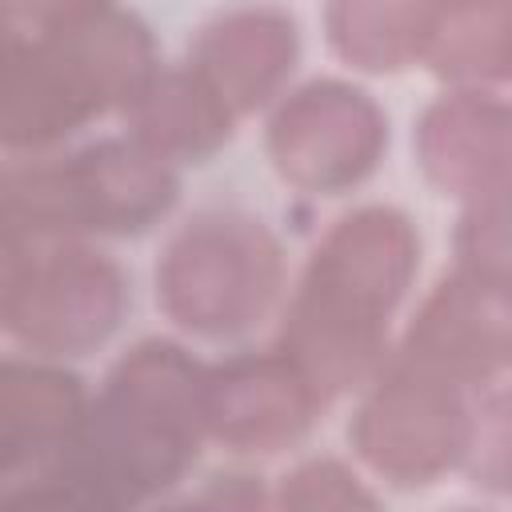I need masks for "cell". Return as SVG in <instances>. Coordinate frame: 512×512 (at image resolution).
<instances>
[{"label":"cell","instance_id":"cell-5","mask_svg":"<svg viewBox=\"0 0 512 512\" xmlns=\"http://www.w3.org/2000/svg\"><path fill=\"white\" fill-rule=\"evenodd\" d=\"M288 256L272 224L236 204L180 220L156 252L152 300L168 328L200 344H240L288 296Z\"/></svg>","mask_w":512,"mask_h":512},{"label":"cell","instance_id":"cell-6","mask_svg":"<svg viewBox=\"0 0 512 512\" xmlns=\"http://www.w3.org/2000/svg\"><path fill=\"white\" fill-rule=\"evenodd\" d=\"M128 272L96 240L0 232V332L48 360H84L124 324Z\"/></svg>","mask_w":512,"mask_h":512},{"label":"cell","instance_id":"cell-2","mask_svg":"<svg viewBox=\"0 0 512 512\" xmlns=\"http://www.w3.org/2000/svg\"><path fill=\"white\" fill-rule=\"evenodd\" d=\"M420 228L396 204L340 212L308 248L272 344H280L336 404L356 396L392 356L396 320L420 276Z\"/></svg>","mask_w":512,"mask_h":512},{"label":"cell","instance_id":"cell-13","mask_svg":"<svg viewBox=\"0 0 512 512\" xmlns=\"http://www.w3.org/2000/svg\"><path fill=\"white\" fill-rule=\"evenodd\" d=\"M92 388L68 360L4 356L0 364V496H24L76 440Z\"/></svg>","mask_w":512,"mask_h":512},{"label":"cell","instance_id":"cell-15","mask_svg":"<svg viewBox=\"0 0 512 512\" xmlns=\"http://www.w3.org/2000/svg\"><path fill=\"white\" fill-rule=\"evenodd\" d=\"M440 24L436 0H324L320 28L328 52L360 76H400L424 68Z\"/></svg>","mask_w":512,"mask_h":512},{"label":"cell","instance_id":"cell-16","mask_svg":"<svg viewBox=\"0 0 512 512\" xmlns=\"http://www.w3.org/2000/svg\"><path fill=\"white\" fill-rule=\"evenodd\" d=\"M424 68L440 80V88L512 92V0L444 8Z\"/></svg>","mask_w":512,"mask_h":512},{"label":"cell","instance_id":"cell-20","mask_svg":"<svg viewBox=\"0 0 512 512\" xmlns=\"http://www.w3.org/2000/svg\"><path fill=\"white\" fill-rule=\"evenodd\" d=\"M116 0H0L4 8V32H52L76 20H88L104 8H112Z\"/></svg>","mask_w":512,"mask_h":512},{"label":"cell","instance_id":"cell-14","mask_svg":"<svg viewBox=\"0 0 512 512\" xmlns=\"http://www.w3.org/2000/svg\"><path fill=\"white\" fill-rule=\"evenodd\" d=\"M236 124L232 108L196 76L188 60H164L120 116V132L172 168L208 164L232 144Z\"/></svg>","mask_w":512,"mask_h":512},{"label":"cell","instance_id":"cell-10","mask_svg":"<svg viewBox=\"0 0 512 512\" xmlns=\"http://www.w3.org/2000/svg\"><path fill=\"white\" fill-rule=\"evenodd\" d=\"M392 356L456 384L484 392L512 376V288L452 264L420 296Z\"/></svg>","mask_w":512,"mask_h":512},{"label":"cell","instance_id":"cell-1","mask_svg":"<svg viewBox=\"0 0 512 512\" xmlns=\"http://www.w3.org/2000/svg\"><path fill=\"white\" fill-rule=\"evenodd\" d=\"M200 360L176 336H140L92 388L84 424L24 504L124 512L172 496L208 448Z\"/></svg>","mask_w":512,"mask_h":512},{"label":"cell","instance_id":"cell-4","mask_svg":"<svg viewBox=\"0 0 512 512\" xmlns=\"http://www.w3.org/2000/svg\"><path fill=\"white\" fill-rule=\"evenodd\" d=\"M180 204V168L128 132L96 136L40 156H8L0 180V232L136 240Z\"/></svg>","mask_w":512,"mask_h":512},{"label":"cell","instance_id":"cell-12","mask_svg":"<svg viewBox=\"0 0 512 512\" xmlns=\"http://www.w3.org/2000/svg\"><path fill=\"white\" fill-rule=\"evenodd\" d=\"M300 56V20L284 4L264 0L232 4L208 16L184 52L196 76L232 108L236 120L264 116L296 84Z\"/></svg>","mask_w":512,"mask_h":512},{"label":"cell","instance_id":"cell-7","mask_svg":"<svg viewBox=\"0 0 512 512\" xmlns=\"http://www.w3.org/2000/svg\"><path fill=\"white\" fill-rule=\"evenodd\" d=\"M352 400L348 448L372 484L392 492H428L448 476H460L472 440L476 392L388 356V364Z\"/></svg>","mask_w":512,"mask_h":512},{"label":"cell","instance_id":"cell-11","mask_svg":"<svg viewBox=\"0 0 512 512\" xmlns=\"http://www.w3.org/2000/svg\"><path fill=\"white\" fill-rule=\"evenodd\" d=\"M412 160L424 184L472 204L512 184V92L440 88L412 120Z\"/></svg>","mask_w":512,"mask_h":512},{"label":"cell","instance_id":"cell-19","mask_svg":"<svg viewBox=\"0 0 512 512\" xmlns=\"http://www.w3.org/2000/svg\"><path fill=\"white\" fill-rule=\"evenodd\" d=\"M452 264H464L512 288V184L460 204V216L452 224Z\"/></svg>","mask_w":512,"mask_h":512},{"label":"cell","instance_id":"cell-17","mask_svg":"<svg viewBox=\"0 0 512 512\" xmlns=\"http://www.w3.org/2000/svg\"><path fill=\"white\" fill-rule=\"evenodd\" d=\"M460 476L480 496L512 500V376L476 392L472 440Z\"/></svg>","mask_w":512,"mask_h":512},{"label":"cell","instance_id":"cell-18","mask_svg":"<svg viewBox=\"0 0 512 512\" xmlns=\"http://www.w3.org/2000/svg\"><path fill=\"white\" fill-rule=\"evenodd\" d=\"M380 496L384 492L372 488V476L340 456H304L272 484V508H372Z\"/></svg>","mask_w":512,"mask_h":512},{"label":"cell","instance_id":"cell-9","mask_svg":"<svg viewBox=\"0 0 512 512\" xmlns=\"http://www.w3.org/2000/svg\"><path fill=\"white\" fill-rule=\"evenodd\" d=\"M328 408L332 400L280 344L208 360V444L236 460H272L280 452L300 448Z\"/></svg>","mask_w":512,"mask_h":512},{"label":"cell","instance_id":"cell-3","mask_svg":"<svg viewBox=\"0 0 512 512\" xmlns=\"http://www.w3.org/2000/svg\"><path fill=\"white\" fill-rule=\"evenodd\" d=\"M148 20L112 4L52 32H4L0 144L8 156L68 148L108 116H124L132 96L160 68Z\"/></svg>","mask_w":512,"mask_h":512},{"label":"cell","instance_id":"cell-21","mask_svg":"<svg viewBox=\"0 0 512 512\" xmlns=\"http://www.w3.org/2000/svg\"><path fill=\"white\" fill-rule=\"evenodd\" d=\"M436 4H440V12H444V8H460V4H476V0H436Z\"/></svg>","mask_w":512,"mask_h":512},{"label":"cell","instance_id":"cell-8","mask_svg":"<svg viewBox=\"0 0 512 512\" xmlns=\"http://www.w3.org/2000/svg\"><path fill=\"white\" fill-rule=\"evenodd\" d=\"M392 120L348 76H308L264 112V156L276 180L300 196H348L388 160Z\"/></svg>","mask_w":512,"mask_h":512}]
</instances>
